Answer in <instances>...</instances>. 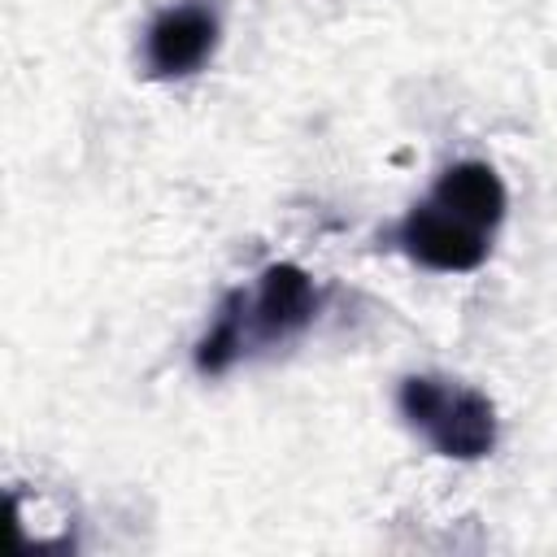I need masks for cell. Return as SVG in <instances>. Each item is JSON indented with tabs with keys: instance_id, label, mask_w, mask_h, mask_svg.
Returning <instances> with one entry per match:
<instances>
[{
	"instance_id": "1",
	"label": "cell",
	"mask_w": 557,
	"mask_h": 557,
	"mask_svg": "<svg viewBox=\"0 0 557 557\" xmlns=\"http://www.w3.org/2000/svg\"><path fill=\"white\" fill-rule=\"evenodd\" d=\"M396 405H400V418L440 457L479 461L496 448V435H500L496 405L470 383H457L444 374H409L396 387Z\"/></svg>"
},
{
	"instance_id": "2",
	"label": "cell",
	"mask_w": 557,
	"mask_h": 557,
	"mask_svg": "<svg viewBox=\"0 0 557 557\" xmlns=\"http://www.w3.org/2000/svg\"><path fill=\"white\" fill-rule=\"evenodd\" d=\"M396 248L440 274H466L479 270L492 252V231L466 222L461 213H453L448 205H440L435 196L418 200L400 222H396Z\"/></svg>"
},
{
	"instance_id": "3",
	"label": "cell",
	"mask_w": 557,
	"mask_h": 557,
	"mask_svg": "<svg viewBox=\"0 0 557 557\" xmlns=\"http://www.w3.org/2000/svg\"><path fill=\"white\" fill-rule=\"evenodd\" d=\"M318 305H322V292H318V283L300 265H292V261L265 265L257 287L244 292V335H248V348L287 344L292 335H300L318 318Z\"/></svg>"
},
{
	"instance_id": "4",
	"label": "cell",
	"mask_w": 557,
	"mask_h": 557,
	"mask_svg": "<svg viewBox=\"0 0 557 557\" xmlns=\"http://www.w3.org/2000/svg\"><path fill=\"white\" fill-rule=\"evenodd\" d=\"M218 13L200 0L170 4L152 17L144 35V65L152 78H187L218 52Z\"/></svg>"
},
{
	"instance_id": "5",
	"label": "cell",
	"mask_w": 557,
	"mask_h": 557,
	"mask_svg": "<svg viewBox=\"0 0 557 557\" xmlns=\"http://www.w3.org/2000/svg\"><path fill=\"white\" fill-rule=\"evenodd\" d=\"M431 196L440 205H448L453 213H461L466 222L483 226V231H496L505 209H509V191H505L500 174L487 161H457V165H448L435 178Z\"/></svg>"
},
{
	"instance_id": "6",
	"label": "cell",
	"mask_w": 557,
	"mask_h": 557,
	"mask_svg": "<svg viewBox=\"0 0 557 557\" xmlns=\"http://www.w3.org/2000/svg\"><path fill=\"white\" fill-rule=\"evenodd\" d=\"M248 352V335H244V292H226V300L218 305V318L209 322V331L196 339V370L218 379L226 374L239 357Z\"/></svg>"
}]
</instances>
